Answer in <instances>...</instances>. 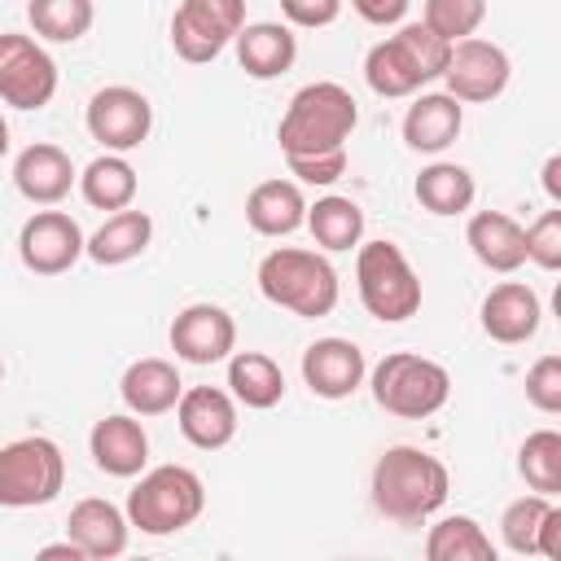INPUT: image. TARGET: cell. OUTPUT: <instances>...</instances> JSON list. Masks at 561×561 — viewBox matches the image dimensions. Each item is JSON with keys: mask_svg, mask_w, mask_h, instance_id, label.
<instances>
[{"mask_svg": "<svg viewBox=\"0 0 561 561\" xmlns=\"http://www.w3.org/2000/svg\"><path fill=\"white\" fill-rule=\"evenodd\" d=\"M447 491H451L447 465L412 443L386 447L368 478L373 508L394 526H425L447 504Z\"/></svg>", "mask_w": 561, "mask_h": 561, "instance_id": "cell-1", "label": "cell"}, {"mask_svg": "<svg viewBox=\"0 0 561 561\" xmlns=\"http://www.w3.org/2000/svg\"><path fill=\"white\" fill-rule=\"evenodd\" d=\"M447 57H451V44L438 39L425 22H399L394 35L377 39L364 53V83L386 101H403V96H416L425 83L443 79Z\"/></svg>", "mask_w": 561, "mask_h": 561, "instance_id": "cell-2", "label": "cell"}, {"mask_svg": "<svg viewBox=\"0 0 561 561\" xmlns=\"http://www.w3.org/2000/svg\"><path fill=\"white\" fill-rule=\"evenodd\" d=\"M355 123H359L355 96L333 79H316L289 96V105L276 123V140H280L285 158L329 153V149H346Z\"/></svg>", "mask_w": 561, "mask_h": 561, "instance_id": "cell-3", "label": "cell"}, {"mask_svg": "<svg viewBox=\"0 0 561 561\" xmlns=\"http://www.w3.org/2000/svg\"><path fill=\"white\" fill-rule=\"evenodd\" d=\"M259 294L272 307H285L302 320H320L337 307V272L320 250L302 245H276L259 259Z\"/></svg>", "mask_w": 561, "mask_h": 561, "instance_id": "cell-4", "label": "cell"}, {"mask_svg": "<svg viewBox=\"0 0 561 561\" xmlns=\"http://www.w3.org/2000/svg\"><path fill=\"white\" fill-rule=\"evenodd\" d=\"M206 508V486L188 465H153L136 473L127 491V522L140 535H180Z\"/></svg>", "mask_w": 561, "mask_h": 561, "instance_id": "cell-5", "label": "cell"}, {"mask_svg": "<svg viewBox=\"0 0 561 561\" xmlns=\"http://www.w3.org/2000/svg\"><path fill=\"white\" fill-rule=\"evenodd\" d=\"M364 381H368L377 408L399 421H425L451 399V373L438 359L416 355V351L381 355Z\"/></svg>", "mask_w": 561, "mask_h": 561, "instance_id": "cell-6", "label": "cell"}, {"mask_svg": "<svg viewBox=\"0 0 561 561\" xmlns=\"http://www.w3.org/2000/svg\"><path fill=\"white\" fill-rule=\"evenodd\" d=\"M355 289L373 320L403 324L421 311V276L394 241H359L355 245Z\"/></svg>", "mask_w": 561, "mask_h": 561, "instance_id": "cell-7", "label": "cell"}, {"mask_svg": "<svg viewBox=\"0 0 561 561\" xmlns=\"http://www.w3.org/2000/svg\"><path fill=\"white\" fill-rule=\"evenodd\" d=\"M66 486V456L53 438L26 434L0 447V508L53 504Z\"/></svg>", "mask_w": 561, "mask_h": 561, "instance_id": "cell-8", "label": "cell"}, {"mask_svg": "<svg viewBox=\"0 0 561 561\" xmlns=\"http://www.w3.org/2000/svg\"><path fill=\"white\" fill-rule=\"evenodd\" d=\"M241 26L245 0H180L171 13V48L175 57L206 66L237 39Z\"/></svg>", "mask_w": 561, "mask_h": 561, "instance_id": "cell-9", "label": "cell"}, {"mask_svg": "<svg viewBox=\"0 0 561 561\" xmlns=\"http://www.w3.org/2000/svg\"><path fill=\"white\" fill-rule=\"evenodd\" d=\"M83 123H88V136L105 149V153H127V149H140L153 131V105L140 88H127V83H110V88H96L88 110H83Z\"/></svg>", "mask_w": 561, "mask_h": 561, "instance_id": "cell-10", "label": "cell"}, {"mask_svg": "<svg viewBox=\"0 0 561 561\" xmlns=\"http://www.w3.org/2000/svg\"><path fill=\"white\" fill-rule=\"evenodd\" d=\"M57 96V61L22 31H0V101L13 110H44Z\"/></svg>", "mask_w": 561, "mask_h": 561, "instance_id": "cell-11", "label": "cell"}, {"mask_svg": "<svg viewBox=\"0 0 561 561\" xmlns=\"http://www.w3.org/2000/svg\"><path fill=\"white\" fill-rule=\"evenodd\" d=\"M508 75H513V61L500 44L491 39H456L451 44V57H447V70H443V92H451L460 105H482V101H495L504 88H508Z\"/></svg>", "mask_w": 561, "mask_h": 561, "instance_id": "cell-12", "label": "cell"}, {"mask_svg": "<svg viewBox=\"0 0 561 561\" xmlns=\"http://www.w3.org/2000/svg\"><path fill=\"white\" fill-rule=\"evenodd\" d=\"M83 228L66 210H35L18 232V259L35 276H61L83 259Z\"/></svg>", "mask_w": 561, "mask_h": 561, "instance_id": "cell-13", "label": "cell"}, {"mask_svg": "<svg viewBox=\"0 0 561 561\" xmlns=\"http://www.w3.org/2000/svg\"><path fill=\"white\" fill-rule=\"evenodd\" d=\"M167 337H171L175 359H184V364H219V359H228L237 351V320L219 302H188L171 320Z\"/></svg>", "mask_w": 561, "mask_h": 561, "instance_id": "cell-14", "label": "cell"}, {"mask_svg": "<svg viewBox=\"0 0 561 561\" xmlns=\"http://www.w3.org/2000/svg\"><path fill=\"white\" fill-rule=\"evenodd\" d=\"M368 377V359L351 337H316L302 351V381L316 399H351Z\"/></svg>", "mask_w": 561, "mask_h": 561, "instance_id": "cell-15", "label": "cell"}, {"mask_svg": "<svg viewBox=\"0 0 561 561\" xmlns=\"http://www.w3.org/2000/svg\"><path fill=\"white\" fill-rule=\"evenodd\" d=\"M175 425L197 451H219L237 438V399L219 386H184Z\"/></svg>", "mask_w": 561, "mask_h": 561, "instance_id": "cell-16", "label": "cell"}, {"mask_svg": "<svg viewBox=\"0 0 561 561\" xmlns=\"http://www.w3.org/2000/svg\"><path fill=\"white\" fill-rule=\"evenodd\" d=\"M478 320H482V333L500 346H522L539 333V320H543V307H539V294L526 285V280H500L491 285V294L482 298L478 307Z\"/></svg>", "mask_w": 561, "mask_h": 561, "instance_id": "cell-17", "label": "cell"}, {"mask_svg": "<svg viewBox=\"0 0 561 561\" xmlns=\"http://www.w3.org/2000/svg\"><path fill=\"white\" fill-rule=\"evenodd\" d=\"M75 184H79V171L61 145L35 140L13 158V188L31 206H57L61 197H70Z\"/></svg>", "mask_w": 561, "mask_h": 561, "instance_id": "cell-18", "label": "cell"}, {"mask_svg": "<svg viewBox=\"0 0 561 561\" xmlns=\"http://www.w3.org/2000/svg\"><path fill=\"white\" fill-rule=\"evenodd\" d=\"M88 451H92V465L110 478H136L145 465H149V434L140 425L136 412H114V416H101L88 434Z\"/></svg>", "mask_w": 561, "mask_h": 561, "instance_id": "cell-19", "label": "cell"}, {"mask_svg": "<svg viewBox=\"0 0 561 561\" xmlns=\"http://www.w3.org/2000/svg\"><path fill=\"white\" fill-rule=\"evenodd\" d=\"M127 535H131V522L118 504L101 500V495H88L70 508L66 517V539L79 543V552L88 561H110V557H123L127 552Z\"/></svg>", "mask_w": 561, "mask_h": 561, "instance_id": "cell-20", "label": "cell"}, {"mask_svg": "<svg viewBox=\"0 0 561 561\" xmlns=\"http://www.w3.org/2000/svg\"><path fill=\"white\" fill-rule=\"evenodd\" d=\"M465 245L473 250V259L486 272L508 276V272L526 267V232L504 210H473L465 224Z\"/></svg>", "mask_w": 561, "mask_h": 561, "instance_id": "cell-21", "label": "cell"}, {"mask_svg": "<svg viewBox=\"0 0 561 561\" xmlns=\"http://www.w3.org/2000/svg\"><path fill=\"white\" fill-rule=\"evenodd\" d=\"M118 394H123V408L136 412V416H167V412H175V403L184 394V381H180V368L171 359L145 355V359L123 368Z\"/></svg>", "mask_w": 561, "mask_h": 561, "instance_id": "cell-22", "label": "cell"}, {"mask_svg": "<svg viewBox=\"0 0 561 561\" xmlns=\"http://www.w3.org/2000/svg\"><path fill=\"white\" fill-rule=\"evenodd\" d=\"M465 127V105L451 92H421L403 114V145L412 153H443Z\"/></svg>", "mask_w": 561, "mask_h": 561, "instance_id": "cell-23", "label": "cell"}, {"mask_svg": "<svg viewBox=\"0 0 561 561\" xmlns=\"http://www.w3.org/2000/svg\"><path fill=\"white\" fill-rule=\"evenodd\" d=\"M232 44H237V66L250 79H280L298 61V35L289 22H245Z\"/></svg>", "mask_w": 561, "mask_h": 561, "instance_id": "cell-24", "label": "cell"}, {"mask_svg": "<svg viewBox=\"0 0 561 561\" xmlns=\"http://www.w3.org/2000/svg\"><path fill=\"white\" fill-rule=\"evenodd\" d=\"M302 219H307V197H302L298 180H285V175L263 180L245 197V224L259 237H289L302 228Z\"/></svg>", "mask_w": 561, "mask_h": 561, "instance_id": "cell-25", "label": "cell"}, {"mask_svg": "<svg viewBox=\"0 0 561 561\" xmlns=\"http://www.w3.org/2000/svg\"><path fill=\"white\" fill-rule=\"evenodd\" d=\"M149 241H153V219H149V210L123 206V210L105 215V224L88 237L83 254H88L92 263H101V267H123V263L140 259V254L149 250Z\"/></svg>", "mask_w": 561, "mask_h": 561, "instance_id": "cell-26", "label": "cell"}, {"mask_svg": "<svg viewBox=\"0 0 561 561\" xmlns=\"http://www.w3.org/2000/svg\"><path fill=\"white\" fill-rule=\"evenodd\" d=\"M228 394L241 408L267 412V408H276L285 399V373L263 351H232L228 355Z\"/></svg>", "mask_w": 561, "mask_h": 561, "instance_id": "cell-27", "label": "cell"}, {"mask_svg": "<svg viewBox=\"0 0 561 561\" xmlns=\"http://www.w3.org/2000/svg\"><path fill=\"white\" fill-rule=\"evenodd\" d=\"M412 193H416L421 210H430L438 219H451V215H465L473 206L478 184H473L469 167H460V162H430V167H421Z\"/></svg>", "mask_w": 561, "mask_h": 561, "instance_id": "cell-28", "label": "cell"}, {"mask_svg": "<svg viewBox=\"0 0 561 561\" xmlns=\"http://www.w3.org/2000/svg\"><path fill=\"white\" fill-rule=\"evenodd\" d=\"M136 188H140L136 167L123 153H101L79 171V193H83V202L92 210H110L114 215V210L136 202Z\"/></svg>", "mask_w": 561, "mask_h": 561, "instance_id": "cell-29", "label": "cell"}, {"mask_svg": "<svg viewBox=\"0 0 561 561\" xmlns=\"http://www.w3.org/2000/svg\"><path fill=\"white\" fill-rule=\"evenodd\" d=\"M302 224H307L311 241H316L320 250H329V254L355 250V245L364 241V210H359V202L337 197V193L316 197V206H307V219H302Z\"/></svg>", "mask_w": 561, "mask_h": 561, "instance_id": "cell-30", "label": "cell"}, {"mask_svg": "<svg viewBox=\"0 0 561 561\" xmlns=\"http://www.w3.org/2000/svg\"><path fill=\"white\" fill-rule=\"evenodd\" d=\"M425 557L430 561H495V543L482 530V522H473L465 513H451V517H438L430 526Z\"/></svg>", "mask_w": 561, "mask_h": 561, "instance_id": "cell-31", "label": "cell"}, {"mask_svg": "<svg viewBox=\"0 0 561 561\" xmlns=\"http://www.w3.org/2000/svg\"><path fill=\"white\" fill-rule=\"evenodd\" d=\"M96 4L92 0H26V22L35 39L48 44H79L92 31Z\"/></svg>", "mask_w": 561, "mask_h": 561, "instance_id": "cell-32", "label": "cell"}, {"mask_svg": "<svg viewBox=\"0 0 561 561\" xmlns=\"http://www.w3.org/2000/svg\"><path fill=\"white\" fill-rule=\"evenodd\" d=\"M517 473L530 491L539 495H561V434L557 430H535L517 447Z\"/></svg>", "mask_w": 561, "mask_h": 561, "instance_id": "cell-33", "label": "cell"}, {"mask_svg": "<svg viewBox=\"0 0 561 561\" xmlns=\"http://www.w3.org/2000/svg\"><path fill=\"white\" fill-rule=\"evenodd\" d=\"M552 504L557 500L552 495H539V491L513 500L500 513V539H504V548L517 552V557H535V539H539V526H543V517H548Z\"/></svg>", "mask_w": 561, "mask_h": 561, "instance_id": "cell-34", "label": "cell"}, {"mask_svg": "<svg viewBox=\"0 0 561 561\" xmlns=\"http://www.w3.org/2000/svg\"><path fill=\"white\" fill-rule=\"evenodd\" d=\"M421 22H425L438 39L456 44V39H469V35L486 22V0H425Z\"/></svg>", "mask_w": 561, "mask_h": 561, "instance_id": "cell-35", "label": "cell"}, {"mask_svg": "<svg viewBox=\"0 0 561 561\" xmlns=\"http://www.w3.org/2000/svg\"><path fill=\"white\" fill-rule=\"evenodd\" d=\"M522 232H526V263H535L543 272H557L561 267V206L543 210Z\"/></svg>", "mask_w": 561, "mask_h": 561, "instance_id": "cell-36", "label": "cell"}, {"mask_svg": "<svg viewBox=\"0 0 561 561\" xmlns=\"http://www.w3.org/2000/svg\"><path fill=\"white\" fill-rule=\"evenodd\" d=\"M346 162H351V153H346V149H329V153H302V158H285L289 175H294L298 184H307V188H329V184H337V180L346 175Z\"/></svg>", "mask_w": 561, "mask_h": 561, "instance_id": "cell-37", "label": "cell"}, {"mask_svg": "<svg viewBox=\"0 0 561 561\" xmlns=\"http://www.w3.org/2000/svg\"><path fill=\"white\" fill-rule=\"evenodd\" d=\"M526 399L548 416L561 412V355H539L526 368Z\"/></svg>", "mask_w": 561, "mask_h": 561, "instance_id": "cell-38", "label": "cell"}, {"mask_svg": "<svg viewBox=\"0 0 561 561\" xmlns=\"http://www.w3.org/2000/svg\"><path fill=\"white\" fill-rule=\"evenodd\" d=\"M280 13H285L289 26L320 31V26H333V22H337L342 0H280Z\"/></svg>", "mask_w": 561, "mask_h": 561, "instance_id": "cell-39", "label": "cell"}, {"mask_svg": "<svg viewBox=\"0 0 561 561\" xmlns=\"http://www.w3.org/2000/svg\"><path fill=\"white\" fill-rule=\"evenodd\" d=\"M412 0H351V9L368 22V26H399L408 18Z\"/></svg>", "mask_w": 561, "mask_h": 561, "instance_id": "cell-40", "label": "cell"}, {"mask_svg": "<svg viewBox=\"0 0 561 561\" xmlns=\"http://www.w3.org/2000/svg\"><path fill=\"white\" fill-rule=\"evenodd\" d=\"M535 557L561 561V504L548 508V517H543V526H539V539H535Z\"/></svg>", "mask_w": 561, "mask_h": 561, "instance_id": "cell-41", "label": "cell"}, {"mask_svg": "<svg viewBox=\"0 0 561 561\" xmlns=\"http://www.w3.org/2000/svg\"><path fill=\"white\" fill-rule=\"evenodd\" d=\"M543 193H548V202L552 206H561V153H552L548 162H543Z\"/></svg>", "mask_w": 561, "mask_h": 561, "instance_id": "cell-42", "label": "cell"}, {"mask_svg": "<svg viewBox=\"0 0 561 561\" xmlns=\"http://www.w3.org/2000/svg\"><path fill=\"white\" fill-rule=\"evenodd\" d=\"M39 557H44V561H53V557H70V561H88V557L79 552V543H75V539H61V543H44V548H39Z\"/></svg>", "mask_w": 561, "mask_h": 561, "instance_id": "cell-43", "label": "cell"}, {"mask_svg": "<svg viewBox=\"0 0 561 561\" xmlns=\"http://www.w3.org/2000/svg\"><path fill=\"white\" fill-rule=\"evenodd\" d=\"M9 153V123H4V114H0V158Z\"/></svg>", "mask_w": 561, "mask_h": 561, "instance_id": "cell-44", "label": "cell"}, {"mask_svg": "<svg viewBox=\"0 0 561 561\" xmlns=\"http://www.w3.org/2000/svg\"><path fill=\"white\" fill-rule=\"evenodd\" d=\"M0 381H4V359H0Z\"/></svg>", "mask_w": 561, "mask_h": 561, "instance_id": "cell-45", "label": "cell"}]
</instances>
